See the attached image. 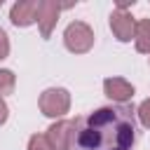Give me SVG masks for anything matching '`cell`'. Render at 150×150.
Here are the masks:
<instances>
[{"label": "cell", "mask_w": 150, "mask_h": 150, "mask_svg": "<svg viewBox=\"0 0 150 150\" xmlns=\"http://www.w3.org/2000/svg\"><path fill=\"white\" fill-rule=\"evenodd\" d=\"M7 54H9V38H7V33L0 28V61L7 59Z\"/></svg>", "instance_id": "13"}, {"label": "cell", "mask_w": 150, "mask_h": 150, "mask_svg": "<svg viewBox=\"0 0 150 150\" xmlns=\"http://www.w3.org/2000/svg\"><path fill=\"white\" fill-rule=\"evenodd\" d=\"M63 42L73 54H84L94 47V30L84 21H73L63 30Z\"/></svg>", "instance_id": "2"}, {"label": "cell", "mask_w": 150, "mask_h": 150, "mask_svg": "<svg viewBox=\"0 0 150 150\" xmlns=\"http://www.w3.org/2000/svg\"><path fill=\"white\" fill-rule=\"evenodd\" d=\"M134 143L131 105H103L75 122V150H134Z\"/></svg>", "instance_id": "1"}, {"label": "cell", "mask_w": 150, "mask_h": 150, "mask_svg": "<svg viewBox=\"0 0 150 150\" xmlns=\"http://www.w3.org/2000/svg\"><path fill=\"white\" fill-rule=\"evenodd\" d=\"M14 84H16L14 73L7 70V68H0V98L7 96V94H12L14 91Z\"/></svg>", "instance_id": "10"}, {"label": "cell", "mask_w": 150, "mask_h": 150, "mask_svg": "<svg viewBox=\"0 0 150 150\" xmlns=\"http://www.w3.org/2000/svg\"><path fill=\"white\" fill-rule=\"evenodd\" d=\"M59 12H61V5L56 0H40V9H38V26H40V33L42 38H49L56 21H59Z\"/></svg>", "instance_id": "7"}, {"label": "cell", "mask_w": 150, "mask_h": 150, "mask_svg": "<svg viewBox=\"0 0 150 150\" xmlns=\"http://www.w3.org/2000/svg\"><path fill=\"white\" fill-rule=\"evenodd\" d=\"M103 89H105V96L112 98V101L120 103V105H124V103L134 96V84L127 82L124 77H108V80L103 82Z\"/></svg>", "instance_id": "8"}, {"label": "cell", "mask_w": 150, "mask_h": 150, "mask_svg": "<svg viewBox=\"0 0 150 150\" xmlns=\"http://www.w3.org/2000/svg\"><path fill=\"white\" fill-rule=\"evenodd\" d=\"M110 30L115 33L120 42H129L136 35V21L127 9H115L110 14Z\"/></svg>", "instance_id": "5"}, {"label": "cell", "mask_w": 150, "mask_h": 150, "mask_svg": "<svg viewBox=\"0 0 150 150\" xmlns=\"http://www.w3.org/2000/svg\"><path fill=\"white\" fill-rule=\"evenodd\" d=\"M136 49L143 54H150V19H141L136 23Z\"/></svg>", "instance_id": "9"}, {"label": "cell", "mask_w": 150, "mask_h": 150, "mask_svg": "<svg viewBox=\"0 0 150 150\" xmlns=\"http://www.w3.org/2000/svg\"><path fill=\"white\" fill-rule=\"evenodd\" d=\"M138 120L145 129H150V98H145L141 105H138Z\"/></svg>", "instance_id": "12"}, {"label": "cell", "mask_w": 150, "mask_h": 150, "mask_svg": "<svg viewBox=\"0 0 150 150\" xmlns=\"http://www.w3.org/2000/svg\"><path fill=\"white\" fill-rule=\"evenodd\" d=\"M7 115H9V108H7L5 98H0V124H5V122H7Z\"/></svg>", "instance_id": "14"}, {"label": "cell", "mask_w": 150, "mask_h": 150, "mask_svg": "<svg viewBox=\"0 0 150 150\" xmlns=\"http://www.w3.org/2000/svg\"><path fill=\"white\" fill-rule=\"evenodd\" d=\"M38 9H40V2L38 0H19L12 5V12H9V19L14 26H30L33 21H38Z\"/></svg>", "instance_id": "6"}, {"label": "cell", "mask_w": 150, "mask_h": 150, "mask_svg": "<svg viewBox=\"0 0 150 150\" xmlns=\"http://www.w3.org/2000/svg\"><path fill=\"white\" fill-rule=\"evenodd\" d=\"M47 141L54 150H75V122L73 120H59L47 129Z\"/></svg>", "instance_id": "4"}, {"label": "cell", "mask_w": 150, "mask_h": 150, "mask_svg": "<svg viewBox=\"0 0 150 150\" xmlns=\"http://www.w3.org/2000/svg\"><path fill=\"white\" fill-rule=\"evenodd\" d=\"M70 108V94L63 87H49L40 94V110L47 117H63Z\"/></svg>", "instance_id": "3"}, {"label": "cell", "mask_w": 150, "mask_h": 150, "mask_svg": "<svg viewBox=\"0 0 150 150\" xmlns=\"http://www.w3.org/2000/svg\"><path fill=\"white\" fill-rule=\"evenodd\" d=\"M28 150H54V148H52V143L47 141V136L35 134V136H30V141H28Z\"/></svg>", "instance_id": "11"}]
</instances>
